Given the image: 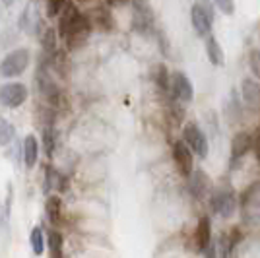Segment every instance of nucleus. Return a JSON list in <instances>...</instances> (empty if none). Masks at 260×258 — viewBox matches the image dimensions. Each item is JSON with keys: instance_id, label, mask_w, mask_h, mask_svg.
<instances>
[{"instance_id": "obj_7", "label": "nucleus", "mask_w": 260, "mask_h": 258, "mask_svg": "<svg viewBox=\"0 0 260 258\" xmlns=\"http://www.w3.org/2000/svg\"><path fill=\"white\" fill-rule=\"evenodd\" d=\"M27 99V87L18 82L2 84L0 86V105L6 109L20 107L23 101Z\"/></svg>"}, {"instance_id": "obj_5", "label": "nucleus", "mask_w": 260, "mask_h": 258, "mask_svg": "<svg viewBox=\"0 0 260 258\" xmlns=\"http://www.w3.org/2000/svg\"><path fill=\"white\" fill-rule=\"evenodd\" d=\"M190 20H192V27L196 29L198 37H208V33L214 25V12L212 6L206 2H196L190 10Z\"/></svg>"}, {"instance_id": "obj_17", "label": "nucleus", "mask_w": 260, "mask_h": 258, "mask_svg": "<svg viewBox=\"0 0 260 258\" xmlns=\"http://www.w3.org/2000/svg\"><path fill=\"white\" fill-rule=\"evenodd\" d=\"M206 54L212 64L216 66L223 64V51H221V45L217 43L216 37H208L206 39Z\"/></svg>"}, {"instance_id": "obj_19", "label": "nucleus", "mask_w": 260, "mask_h": 258, "mask_svg": "<svg viewBox=\"0 0 260 258\" xmlns=\"http://www.w3.org/2000/svg\"><path fill=\"white\" fill-rule=\"evenodd\" d=\"M29 243H31L33 252L37 256H41L45 252V235H43V229L39 225H35L31 229V235H29Z\"/></svg>"}, {"instance_id": "obj_11", "label": "nucleus", "mask_w": 260, "mask_h": 258, "mask_svg": "<svg viewBox=\"0 0 260 258\" xmlns=\"http://www.w3.org/2000/svg\"><path fill=\"white\" fill-rule=\"evenodd\" d=\"M134 8V27L138 31H148L152 29L153 25V12L148 4H142V2H134L132 4Z\"/></svg>"}, {"instance_id": "obj_6", "label": "nucleus", "mask_w": 260, "mask_h": 258, "mask_svg": "<svg viewBox=\"0 0 260 258\" xmlns=\"http://www.w3.org/2000/svg\"><path fill=\"white\" fill-rule=\"evenodd\" d=\"M183 142L190 148L192 153H196L198 157H206L208 155V138L202 132V128L196 122H188L183 130Z\"/></svg>"}, {"instance_id": "obj_10", "label": "nucleus", "mask_w": 260, "mask_h": 258, "mask_svg": "<svg viewBox=\"0 0 260 258\" xmlns=\"http://www.w3.org/2000/svg\"><path fill=\"white\" fill-rule=\"evenodd\" d=\"M194 243L198 252H206L208 248L212 247V223H210V217L208 215H202L200 221H198V225H196Z\"/></svg>"}, {"instance_id": "obj_23", "label": "nucleus", "mask_w": 260, "mask_h": 258, "mask_svg": "<svg viewBox=\"0 0 260 258\" xmlns=\"http://www.w3.org/2000/svg\"><path fill=\"white\" fill-rule=\"evenodd\" d=\"M41 43H43L45 51H53L54 47H56V33H54V29L45 27L43 37H41Z\"/></svg>"}, {"instance_id": "obj_1", "label": "nucleus", "mask_w": 260, "mask_h": 258, "mask_svg": "<svg viewBox=\"0 0 260 258\" xmlns=\"http://www.w3.org/2000/svg\"><path fill=\"white\" fill-rule=\"evenodd\" d=\"M58 29L60 35L66 37V45L70 49H76L86 41L91 31V22L87 20L74 4H66L62 14L58 16Z\"/></svg>"}, {"instance_id": "obj_16", "label": "nucleus", "mask_w": 260, "mask_h": 258, "mask_svg": "<svg viewBox=\"0 0 260 258\" xmlns=\"http://www.w3.org/2000/svg\"><path fill=\"white\" fill-rule=\"evenodd\" d=\"M47 217L51 219V223H60L62 221V202L58 196H49L47 204H45Z\"/></svg>"}, {"instance_id": "obj_15", "label": "nucleus", "mask_w": 260, "mask_h": 258, "mask_svg": "<svg viewBox=\"0 0 260 258\" xmlns=\"http://www.w3.org/2000/svg\"><path fill=\"white\" fill-rule=\"evenodd\" d=\"M37 157H39V142L33 134H29L23 142V162L27 167H35Z\"/></svg>"}, {"instance_id": "obj_26", "label": "nucleus", "mask_w": 260, "mask_h": 258, "mask_svg": "<svg viewBox=\"0 0 260 258\" xmlns=\"http://www.w3.org/2000/svg\"><path fill=\"white\" fill-rule=\"evenodd\" d=\"M217 6H219L223 12H233V10H235V4H233V2H217Z\"/></svg>"}, {"instance_id": "obj_8", "label": "nucleus", "mask_w": 260, "mask_h": 258, "mask_svg": "<svg viewBox=\"0 0 260 258\" xmlns=\"http://www.w3.org/2000/svg\"><path fill=\"white\" fill-rule=\"evenodd\" d=\"M173 159L177 169L183 177H192V173H194V157H192L190 148L183 140L173 144Z\"/></svg>"}, {"instance_id": "obj_9", "label": "nucleus", "mask_w": 260, "mask_h": 258, "mask_svg": "<svg viewBox=\"0 0 260 258\" xmlns=\"http://www.w3.org/2000/svg\"><path fill=\"white\" fill-rule=\"evenodd\" d=\"M171 93L179 103H188L194 97V89L190 80L186 78L184 72H173L171 76Z\"/></svg>"}, {"instance_id": "obj_12", "label": "nucleus", "mask_w": 260, "mask_h": 258, "mask_svg": "<svg viewBox=\"0 0 260 258\" xmlns=\"http://www.w3.org/2000/svg\"><path fill=\"white\" fill-rule=\"evenodd\" d=\"M241 93L250 109H260V84L252 78H245L241 84Z\"/></svg>"}, {"instance_id": "obj_4", "label": "nucleus", "mask_w": 260, "mask_h": 258, "mask_svg": "<svg viewBox=\"0 0 260 258\" xmlns=\"http://www.w3.org/2000/svg\"><path fill=\"white\" fill-rule=\"evenodd\" d=\"M241 214L249 225L260 223V183L250 184L241 196Z\"/></svg>"}, {"instance_id": "obj_21", "label": "nucleus", "mask_w": 260, "mask_h": 258, "mask_svg": "<svg viewBox=\"0 0 260 258\" xmlns=\"http://www.w3.org/2000/svg\"><path fill=\"white\" fill-rule=\"evenodd\" d=\"M16 136L14 124L8 122L6 118H0V146H8Z\"/></svg>"}, {"instance_id": "obj_27", "label": "nucleus", "mask_w": 260, "mask_h": 258, "mask_svg": "<svg viewBox=\"0 0 260 258\" xmlns=\"http://www.w3.org/2000/svg\"><path fill=\"white\" fill-rule=\"evenodd\" d=\"M254 153H256V159H258V163H260V132H258V136H256V140H254Z\"/></svg>"}, {"instance_id": "obj_13", "label": "nucleus", "mask_w": 260, "mask_h": 258, "mask_svg": "<svg viewBox=\"0 0 260 258\" xmlns=\"http://www.w3.org/2000/svg\"><path fill=\"white\" fill-rule=\"evenodd\" d=\"M250 146H252V140H250L249 134L247 132H237L231 140V163L241 159L250 150Z\"/></svg>"}, {"instance_id": "obj_2", "label": "nucleus", "mask_w": 260, "mask_h": 258, "mask_svg": "<svg viewBox=\"0 0 260 258\" xmlns=\"http://www.w3.org/2000/svg\"><path fill=\"white\" fill-rule=\"evenodd\" d=\"M31 62L29 49H16L10 54H6L0 62V76L2 78H16L25 72V68Z\"/></svg>"}, {"instance_id": "obj_24", "label": "nucleus", "mask_w": 260, "mask_h": 258, "mask_svg": "<svg viewBox=\"0 0 260 258\" xmlns=\"http://www.w3.org/2000/svg\"><path fill=\"white\" fill-rule=\"evenodd\" d=\"M43 140H45V153H47V155H51L53 150H54V134H53L51 124H47V126H45Z\"/></svg>"}, {"instance_id": "obj_20", "label": "nucleus", "mask_w": 260, "mask_h": 258, "mask_svg": "<svg viewBox=\"0 0 260 258\" xmlns=\"http://www.w3.org/2000/svg\"><path fill=\"white\" fill-rule=\"evenodd\" d=\"M153 80H155L157 87H159V89H163V91L171 89V78H169V72H167L165 64L155 66V70H153Z\"/></svg>"}, {"instance_id": "obj_22", "label": "nucleus", "mask_w": 260, "mask_h": 258, "mask_svg": "<svg viewBox=\"0 0 260 258\" xmlns=\"http://www.w3.org/2000/svg\"><path fill=\"white\" fill-rule=\"evenodd\" d=\"M249 66L254 78L260 80V49H252L249 54Z\"/></svg>"}, {"instance_id": "obj_3", "label": "nucleus", "mask_w": 260, "mask_h": 258, "mask_svg": "<svg viewBox=\"0 0 260 258\" xmlns=\"http://www.w3.org/2000/svg\"><path fill=\"white\" fill-rule=\"evenodd\" d=\"M210 206H212V212L221 217H231L237 210V198L235 192L229 188V186H217L212 190V198H210Z\"/></svg>"}, {"instance_id": "obj_14", "label": "nucleus", "mask_w": 260, "mask_h": 258, "mask_svg": "<svg viewBox=\"0 0 260 258\" xmlns=\"http://www.w3.org/2000/svg\"><path fill=\"white\" fill-rule=\"evenodd\" d=\"M210 190H212V183L206 177V173L202 169H194L192 179H190V192L194 194L196 198H204Z\"/></svg>"}, {"instance_id": "obj_25", "label": "nucleus", "mask_w": 260, "mask_h": 258, "mask_svg": "<svg viewBox=\"0 0 260 258\" xmlns=\"http://www.w3.org/2000/svg\"><path fill=\"white\" fill-rule=\"evenodd\" d=\"M66 2H47V16H60L64 10Z\"/></svg>"}, {"instance_id": "obj_18", "label": "nucleus", "mask_w": 260, "mask_h": 258, "mask_svg": "<svg viewBox=\"0 0 260 258\" xmlns=\"http://www.w3.org/2000/svg\"><path fill=\"white\" fill-rule=\"evenodd\" d=\"M49 258H64V241L58 231L49 233Z\"/></svg>"}]
</instances>
